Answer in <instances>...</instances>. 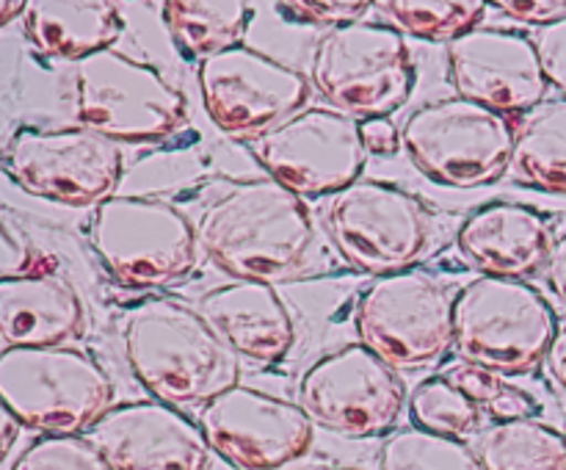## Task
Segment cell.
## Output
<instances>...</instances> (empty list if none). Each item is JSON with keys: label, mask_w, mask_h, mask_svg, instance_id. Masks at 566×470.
Wrapping results in <instances>:
<instances>
[{"label": "cell", "mask_w": 566, "mask_h": 470, "mask_svg": "<svg viewBox=\"0 0 566 470\" xmlns=\"http://www.w3.org/2000/svg\"><path fill=\"white\" fill-rule=\"evenodd\" d=\"M199 249L235 280L276 285L307 271L315 221L307 199L271 177L230 182L197 216Z\"/></svg>", "instance_id": "6da1fadb"}, {"label": "cell", "mask_w": 566, "mask_h": 470, "mask_svg": "<svg viewBox=\"0 0 566 470\" xmlns=\"http://www.w3.org/2000/svg\"><path fill=\"white\" fill-rule=\"evenodd\" d=\"M133 376L158 401L208 404L241 385V357L221 341L197 307L175 296H147L122 324Z\"/></svg>", "instance_id": "7a4b0ae2"}, {"label": "cell", "mask_w": 566, "mask_h": 470, "mask_svg": "<svg viewBox=\"0 0 566 470\" xmlns=\"http://www.w3.org/2000/svg\"><path fill=\"white\" fill-rule=\"evenodd\" d=\"M556 332V310L528 280L479 274L453 296L459 357L501 376L534 370Z\"/></svg>", "instance_id": "3957f363"}, {"label": "cell", "mask_w": 566, "mask_h": 470, "mask_svg": "<svg viewBox=\"0 0 566 470\" xmlns=\"http://www.w3.org/2000/svg\"><path fill=\"white\" fill-rule=\"evenodd\" d=\"M114 379L77 346L0 352V398L22 426L42 435H83L114 407Z\"/></svg>", "instance_id": "277c9868"}, {"label": "cell", "mask_w": 566, "mask_h": 470, "mask_svg": "<svg viewBox=\"0 0 566 470\" xmlns=\"http://www.w3.org/2000/svg\"><path fill=\"white\" fill-rule=\"evenodd\" d=\"M88 243L103 269L125 288H164L197 265L193 221L175 202L144 194H111L94 205Z\"/></svg>", "instance_id": "5b68a950"}, {"label": "cell", "mask_w": 566, "mask_h": 470, "mask_svg": "<svg viewBox=\"0 0 566 470\" xmlns=\"http://www.w3.org/2000/svg\"><path fill=\"white\" fill-rule=\"evenodd\" d=\"M418 70L396 25L348 22L329 28L310 59V83L329 108L348 116H390L412 97Z\"/></svg>", "instance_id": "8992f818"}, {"label": "cell", "mask_w": 566, "mask_h": 470, "mask_svg": "<svg viewBox=\"0 0 566 470\" xmlns=\"http://www.w3.org/2000/svg\"><path fill=\"white\" fill-rule=\"evenodd\" d=\"M75 116L116 144H147L186 125L188 100L158 66L111 48L75 64Z\"/></svg>", "instance_id": "52a82bcc"}, {"label": "cell", "mask_w": 566, "mask_h": 470, "mask_svg": "<svg viewBox=\"0 0 566 470\" xmlns=\"http://www.w3.org/2000/svg\"><path fill=\"white\" fill-rule=\"evenodd\" d=\"M401 144L412 164L434 182L479 188L512 169L514 122L453 94L415 108L401 125Z\"/></svg>", "instance_id": "ba28073f"}, {"label": "cell", "mask_w": 566, "mask_h": 470, "mask_svg": "<svg viewBox=\"0 0 566 470\" xmlns=\"http://www.w3.org/2000/svg\"><path fill=\"white\" fill-rule=\"evenodd\" d=\"M337 252L374 276L409 271L431 247L434 213L418 194L385 180H357L326 208Z\"/></svg>", "instance_id": "9c48e42d"}, {"label": "cell", "mask_w": 566, "mask_h": 470, "mask_svg": "<svg viewBox=\"0 0 566 470\" xmlns=\"http://www.w3.org/2000/svg\"><path fill=\"white\" fill-rule=\"evenodd\" d=\"M6 177L31 197L99 205L116 191L125 155L114 138L83 125H20L0 153Z\"/></svg>", "instance_id": "30bf717a"}, {"label": "cell", "mask_w": 566, "mask_h": 470, "mask_svg": "<svg viewBox=\"0 0 566 470\" xmlns=\"http://www.w3.org/2000/svg\"><path fill=\"white\" fill-rule=\"evenodd\" d=\"M359 343L396 370L437 363L453 343V293L426 271L376 276L354 307Z\"/></svg>", "instance_id": "8fae6325"}, {"label": "cell", "mask_w": 566, "mask_h": 470, "mask_svg": "<svg viewBox=\"0 0 566 470\" xmlns=\"http://www.w3.org/2000/svg\"><path fill=\"white\" fill-rule=\"evenodd\" d=\"M199 94L219 130L260 138L307 108L313 83L298 66L249 44H235L197 66Z\"/></svg>", "instance_id": "7c38bea8"}, {"label": "cell", "mask_w": 566, "mask_h": 470, "mask_svg": "<svg viewBox=\"0 0 566 470\" xmlns=\"http://www.w3.org/2000/svg\"><path fill=\"white\" fill-rule=\"evenodd\" d=\"M403 404L407 387L398 370L365 343L324 354L298 382V407L310 420L354 440L396 429Z\"/></svg>", "instance_id": "4fadbf2b"}, {"label": "cell", "mask_w": 566, "mask_h": 470, "mask_svg": "<svg viewBox=\"0 0 566 470\" xmlns=\"http://www.w3.org/2000/svg\"><path fill=\"white\" fill-rule=\"evenodd\" d=\"M252 155L271 180L298 197H326L359 180L368 160L354 116L307 105L252 142Z\"/></svg>", "instance_id": "5bb4252c"}, {"label": "cell", "mask_w": 566, "mask_h": 470, "mask_svg": "<svg viewBox=\"0 0 566 470\" xmlns=\"http://www.w3.org/2000/svg\"><path fill=\"white\" fill-rule=\"evenodd\" d=\"M199 429L210 451L241 470H285L310 453L315 424L298 404L235 385L202 404Z\"/></svg>", "instance_id": "9a60e30c"}, {"label": "cell", "mask_w": 566, "mask_h": 470, "mask_svg": "<svg viewBox=\"0 0 566 470\" xmlns=\"http://www.w3.org/2000/svg\"><path fill=\"white\" fill-rule=\"evenodd\" d=\"M448 77L459 97L503 116L528 114L547 100L534 36L509 28H473L448 44Z\"/></svg>", "instance_id": "2e32d148"}, {"label": "cell", "mask_w": 566, "mask_h": 470, "mask_svg": "<svg viewBox=\"0 0 566 470\" xmlns=\"http://www.w3.org/2000/svg\"><path fill=\"white\" fill-rule=\"evenodd\" d=\"M83 435L114 470H208L213 453L199 424L158 398L114 404Z\"/></svg>", "instance_id": "e0dca14e"}, {"label": "cell", "mask_w": 566, "mask_h": 470, "mask_svg": "<svg viewBox=\"0 0 566 470\" xmlns=\"http://www.w3.org/2000/svg\"><path fill=\"white\" fill-rule=\"evenodd\" d=\"M238 357L254 363H282L296 343V321L276 285L260 280H232L210 288L197 304Z\"/></svg>", "instance_id": "ac0fdd59"}, {"label": "cell", "mask_w": 566, "mask_h": 470, "mask_svg": "<svg viewBox=\"0 0 566 470\" xmlns=\"http://www.w3.org/2000/svg\"><path fill=\"white\" fill-rule=\"evenodd\" d=\"M86 330V307L66 276L55 271L0 282V346H70Z\"/></svg>", "instance_id": "d6986e66"}, {"label": "cell", "mask_w": 566, "mask_h": 470, "mask_svg": "<svg viewBox=\"0 0 566 470\" xmlns=\"http://www.w3.org/2000/svg\"><path fill=\"white\" fill-rule=\"evenodd\" d=\"M459 249L481 274L523 276L534 274L553 247L551 221L536 208L520 202H490L475 208L462 221Z\"/></svg>", "instance_id": "ffe728a7"}, {"label": "cell", "mask_w": 566, "mask_h": 470, "mask_svg": "<svg viewBox=\"0 0 566 470\" xmlns=\"http://www.w3.org/2000/svg\"><path fill=\"white\" fill-rule=\"evenodd\" d=\"M22 28L42 55L77 64L114 48L125 31V20L105 0H31L25 3Z\"/></svg>", "instance_id": "44dd1931"}, {"label": "cell", "mask_w": 566, "mask_h": 470, "mask_svg": "<svg viewBox=\"0 0 566 470\" xmlns=\"http://www.w3.org/2000/svg\"><path fill=\"white\" fill-rule=\"evenodd\" d=\"M160 11L171 44L188 61H205L243 44V33L254 17L252 6L241 0H169Z\"/></svg>", "instance_id": "7402d4cb"}, {"label": "cell", "mask_w": 566, "mask_h": 470, "mask_svg": "<svg viewBox=\"0 0 566 470\" xmlns=\"http://www.w3.org/2000/svg\"><path fill=\"white\" fill-rule=\"evenodd\" d=\"M512 171L528 186L566 197V97L545 100L514 125Z\"/></svg>", "instance_id": "603a6c76"}, {"label": "cell", "mask_w": 566, "mask_h": 470, "mask_svg": "<svg viewBox=\"0 0 566 470\" xmlns=\"http://www.w3.org/2000/svg\"><path fill=\"white\" fill-rule=\"evenodd\" d=\"M479 457L486 470H566V435L539 418L492 424Z\"/></svg>", "instance_id": "cb8c5ba5"}, {"label": "cell", "mask_w": 566, "mask_h": 470, "mask_svg": "<svg viewBox=\"0 0 566 470\" xmlns=\"http://www.w3.org/2000/svg\"><path fill=\"white\" fill-rule=\"evenodd\" d=\"M379 470H486L479 451L462 437L407 426L379 448Z\"/></svg>", "instance_id": "d4e9b609"}, {"label": "cell", "mask_w": 566, "mask_h": 470, "mask_svg": "<svg viewBox=\"0 0 566 470\" xmlns=\"http://www.w3.org/2000/svg\"><path fill=\"white\" fill-rule=\"evenodd\" d=\"M374 6L385 11L401 33L448 44L479 28L490 11L484 0H381Z\"/></svg>", "instance_id": "484cf974"}, {"label": "cell", "mask_w": 566, "mask_h": 470, "mask_svg": "<svg viewBox=\"0 0 566 470\" xmlns=\"http://www.w3.org/2000/svg\"><path fill=\"white\" fill-rule=\"evenodd\" d=\"M442 376L451 385H457L481 412L486 409V415L495 418V424L534 418L536 398L523 387L506 382V376L495 374V370H486L481 365L468 363V359H457L442 370Z\"/></svg>", "instance_id": "4316f807"}, {"label": "cell", "mask_w": 566, "mask_h": 470, "mask_svg": "<svg viewBox=\"0 0 566 470\" xmlns=\"http://www.w3.org/2000/svg\"><path fill=\"white\" fill-rule=\"evenodd\" d=\"M409 412L418 429L448 437L473 435L481 424V409L446 376L420 382L409 396Z\"/></svg>", "instance_id": "83f0119b"}, {"label": "cell", "mask_w": 566, "mask_h": 470, "mask_svg": "<svg viewBox=\"0 0 566 470\" xmlns=\"http://www.w3.org/2000/svg\"><path fill=\"white\" fill-rule=\"evenodd\" d=\"M14 470H114L86 435H42L33 440Z\"/></svg>", "instance_id": "f1b7e54d"}, {"label": "cell", "mask_w": 566, "mask_h": 470, "mask_svg": "<svg viewBox=\"0 0 566 470\" xmlns=\"http://www.w3.org/2000/svg\"><path fill=\"white\" fill-rule=\"evenodd\" d=\"M36 271H50L44 252L28 236L25 227L0 208V282L36 274Z\"/></svg>", "instance_id": "f546056e"}, {"label": "cell", "mask_w": 566, "mask_h": 470, "mask_svg": "<svg viewBox=\"0 0 566 470\" xmlns=\"http://www.w3.org/2000/svg\"><path fill=\"white\" fill-rule=\"evenodd\" d=\"M370 9H374V3H352V0H340V3H276V11L287 20L329 28L359 22L365 11Z\"/></svg>", "instance_id": "4dcf8cb0"}, {"label": "cell", "mask_w": 566, "mask_h": 470, "mask_svg": "<svg viewBox=\"0 0 566 470\" xmlns=\"http://www.w3.org/2000/svg\"><path fill=\"white\" fill-rule=\"evenodd\" d=\"M536 53H539L542 70H545L547 83L556 86L566 97V17L553 22V25L539 28L534 33Z\"/></svg>", "instance_id": "1f68e13d"}, {"label": "cell", "mask_w": 566, "mask_h": 470, "mask_svg": "<svg viewBox=\"0 0 566 470\" xmlns=\"http://www.w3.org/2000/svg\"><path fill=\"white\" fill-rule=\"evenodd\" d=\"M495 9L509 14L512 20L531 22V25H553L566 17V0H497Z\"/></svg>", "instance_id": "d6a6232c"}, {"label": "cell", "mask_w": 566, "mask_h": 470, "mask_svg": "<svg viewBox=\"0 0 566 470\" xmlns=\"http://www.w3.org/2000/svg\"><path fill=\"white\" fill-rule=\"evenodd\" d=\"M359 130H363V144L368 153L392 155L398 144H401V133H398V127L387 116H374V119L359 122Z\"/></svg>", "instance_id": "836d02e7"}, {"label": "cell", "mask_w": 566, "mask_h": 470, "mask_svg": "<svg viewBox=\"0 0 566 470\" xmlns=\"http://www.w3.org/2000/svg\"><path fill=\"white\" fill-rule=\"evenodd\" d=\"M547 280L566 307V230L553 238L551 254H547Z\"/></svg>", "instance_id": "e575fe53"}, {"label": "cell", "mask_w": 566, "mask_h": 470, "mask_svg": "<svg viewBox=\"0 0 566 470\" xmlns=\"http://www.w3.org/2000/svg\"><path fill=\"white\" fill-rule=\"evenodd\" d=\"M547 368H551L553 379L566 390V324L558 326L556 337H553L551 348H547V357H545Z\"/></svg>", "instance_id": "d590c367"}, {"label": "cell", "mask_w": 566, "mask_h": 470, "mask_svg": "<svg viewBox=\"0 0 566 470\" xmlns=\"http://www.w3.org/2000/svg\"><path fill=\"white\" fill-rule=\"evenodd\" d=\"M22 431V424L14 418V412H11L9 407L3 404V398H0V464L6 462V457H9V451L14 448L17 437H20Z\"/></svg>", "instance_id": "8d00e7d4"}, {"label": "cell", "mask_w": 566, "mask_h": 470, "mask_svg": "<svg viewBox=\"0 0 566 470\" xmlns=\"http://www.w3.org/2000/svg\"><path fill=\"white\" fill-rule=\"evenodd\" d=\"M285 470H363V468H354V464L337 462V459H329V457H304L298 459V462L287 464Z\"/></svg>", "instance_id": "74e56055"}, {"label": "cell", "mask_w": 566, "mask_h": 470, "mask_svg": "<svg viewBox=\"0 0 566 470\" xmlns=\"http://www.w3.org/2000/svg\"><path fill=\"white\" fill-rule=\"evenodd\" d=\"M25 14V3L22 0H0V28L14 22L17 17Z\"/></svg>", "instance_id": "f35d334b"}]
</instances>
